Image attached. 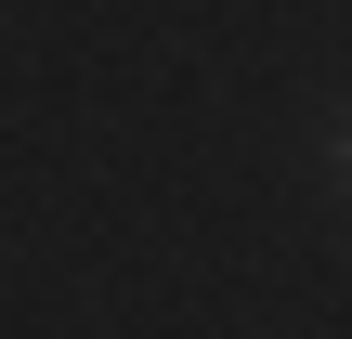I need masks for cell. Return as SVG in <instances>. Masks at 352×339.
I'll return each mask as SVG.
<instances>
[{
  "label": "cell",
  "instance_id": "1",
  "mask_svg": "<svg viewBox=\"0 0 352 339\" xmlns=\"http://www.w3.org/2000/svg\"><path fill=\"white\" fill-rule=\"evenodd\" d=\"M327 157H340V183H352V118H340V131H327Z\"/></svg>",
  "mask_w": 352,
  "mask_h": 339
}]
</instances>
